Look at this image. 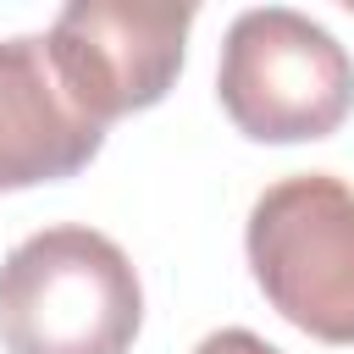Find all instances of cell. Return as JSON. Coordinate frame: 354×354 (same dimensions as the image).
I'll use <instances>...</instances> for the list:
<instances>
[{
    "label": "cell",
    "instance_id": "cell-1",
    "mask_svg": "<svg viewBox=\"0 0 354 354\" xmlns=\"http://www.w3.org/2000/svg\"><path fill=\"white\" fill-rule=\"evenodd\" d=\"M144 326V282L127 249L94 227H44L0 266L6 354H127Z\"/></svg>",
    "mask_w": 354,
    "mask_h": 354
},
{
    "label": "cell",
    "instance_id": "cell-2",
    "mask_svg": "<svg viewBox=\"0 0 354 354\" xmlns=\"http://www.w3.org/2000/svg\"><path fill=\"white\" fill-rule=\"evenodd\" d=\"M216 100L254 144L326 138L354 111V55L304 11L254 6L221 39Z\"/></svg>",
    "mask_w": 354,
    "mask_h": 354
},
{
    "label": "cell",
    "instance_id": "cell-3",
    "mask_svg": "<svg viewBox=\"0 0 354 354\" xmlns=\"http://www.w3.org/2000/svg\"><path fill=\"white\" fill-rule=\"evenodd\" d=\"M243 254L266 304L315 343H354V188L293 171L249 205Z\"/></svg>",
    "mask_w": 354,
    "mask_h": 354
},
{
    "label": "cell",
    "instance_id": "cell-4",
    "mask_svg": "<svg viewBox=\"0 0 354 354\" xmlns=\"http://www.w3.org/2000/svg\"><path fill=\"white\" fill-rule=\"evenodd\" d=\"M188 28H194V6L72 0L55 11L44 50L66 100L105 127L171 94L188 55Z\"/></svg>",
    "mask_w": 354,
    "mask_h": 354
},
{
    "label": "cell",
    "instance_id": "cell-5",
    "mask_svg": "<svg viewBox=\"0 0 354 354\" xmlns=\"http://www.w3.org/2000/svg\"><path fill=\"white\" fill-rule=\"evenodd\" d=\"M100 144L105 127L66 100L44 33L0 39V194L77 177Z\"/></svg>",
    "mask_w": 354,
    "mask_h": 354
},
{
    "label": "cell",
    "instance_id": "cell-6",
    "mask_svg": "<svg viewBox=\"0 0 354 354\" xmlns=\"http://www.w3.org/2000/svg\"><path fill=\"white\" fill-rule=\"evenodd\" d=\"M194 354H282L277 343H266L260 332H249V326H221V332H210Z\"/></svg>",
    "mask_w": 354,
    "mask_h": 354
}]
</instances>
